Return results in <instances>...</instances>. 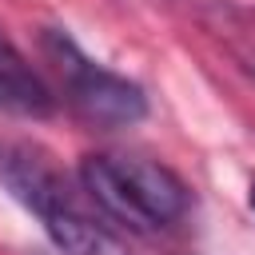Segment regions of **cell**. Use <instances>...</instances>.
<instances>
[{
  "instance_id": "1",
  "label": "cell",
  "mask_w": 255,
  "mask_h": 255,
  "mask_svg": "<svg viewBox=\"0 0 255 255\" xmlns=\"http://www.w3.org/2000/svg\"><path fill=\"white\" fill-rule=\"evenodd\" d=\"M0 183L64 255H128L120 227L96 207L80 175H64L40 143L0 135Z\"/></svg>"
},
{
  "instance_id": "2",
  "label": "cell",
  "mask_w": 255,
  "mask_h": 255,
  "mask_svg": "<svg viewBox=\"0 0 255 255\" xmlns=\"http://www.w3.org/2000/svg\"><path fill=\"white\" fill-rule=\"evenodd\" d=\"M80 183L116 227L135 235L171 231L191 215V187L147 155L92 151L80 159Z\"/></svg>"
},
{
  "instance_id": "3",
  "label": "cell",
  "mask_w": 255,
  "mask_h": 255,
  "mask_svg": "<svg viewBox=\"0 0 255 255\" xmlns=\"http://www.w3.org/2000/svg\"><path fill=\"white\" fill-rule=\"evenodd\" d=\"M44 52L60 76V88H64V100L68 108L92 124V128H131L147 116V96L135 80L96 64L92 56L80 52V44L60 32V28H48L44 32Z\"/></svg>"
},
{
  "instance_id": "4",
  "label": "cell",
  "mask_w": 255,
  "mask_h": 255,
  "mask_svg": "<svg viewBox=\"0 0 255 255\" xmlns=\"http://www.w3.org/2000/svg\"><path fill=\"white\" fill-rule=\"evenodd\" d=\"M0 112L16 120H48L56 112V92L48 88V80L4 36H0Z\"/></svg>"
},
{
  "instance_id": "5",
  "label": "cell",
  "mask_w": 255,
  "mask_h": 255,
  "mask_svg": "<svg viewBox=\"0 0 255 255\" xmlns=\"http://www.w3.org/2000/svg\"><path fill=\"white\" fill-rule=\"evenodd\" d=\"M215 36L235 56V64L255 76V12L239 4H223L215 16Z\"/></svg>"
},
{
  "instance_id": "6",
  "label": "cell",
  "mask_w": 255,
  "mask_h": 255,
  "mask_svg": "<svg viewBox=\"0 0 255 255\" xmlns=\"http://www.w3.org/2000/svg\"><path fill=\"white\" fill-rule=\"evenodd\" d=\"M247 203H251V211H255V179H251V191H247Z\"/></svg>"
}]
</instances>
